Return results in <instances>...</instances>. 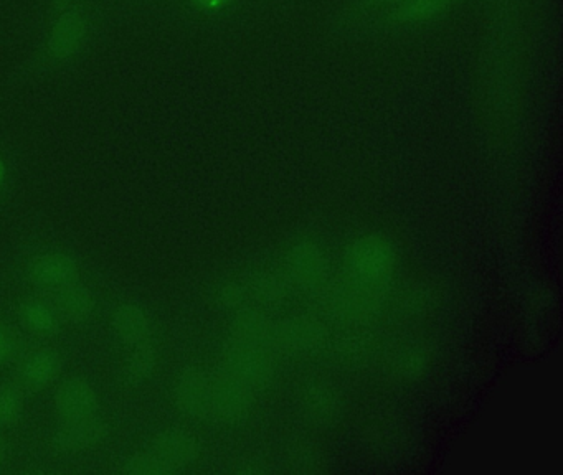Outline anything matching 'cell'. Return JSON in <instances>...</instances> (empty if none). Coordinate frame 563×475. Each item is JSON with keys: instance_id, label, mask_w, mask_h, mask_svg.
I'll list each match as a JSON object with an SVG mask.
<instances>
[{"instance_id": "obj_1", "label": "cell", "mask_w": 563, "mask_h": 475, "mask_svg": "<svg viewBox=\"0 0 563 475\" xmlns=\"http://www.w3.org/2000/svg\"><path fill=\"white\" fill-rule=\"evenodd\" d=\"M62 372V357L52 347H37L25 352L15 367V381L24 391L47 390Z\"/></svg>"}, {"instance_id": "obj_2", "label": "cell", "mask_w": 563, "mask_h": 475, "mask_svg": "<svg viewBox=\"0 0 563 475\" xmlns=\"http://www.w3.org/2000/svg\"><path fill=\"white\" fill-rule=\"evenodd\" d=\"M86 33H88V20L83 10H62V14L58 15L48 33V55L57 62H65L80 50L85 42Z\"/></svg>"}, {"instance_id": "obj_3", "label": "cell", "mask_w": 563, "mask_h": 475, "mask_svg": "<svg viewBox=\"0 0 563 475\" xmlns=\"http://www.w3.org/2000/svg\"><path fill=\"white\" fill-rule=\"evenodd\" d=\"M80 278V268L68 254L43 253L35 256L29 264V279L35 286L57 291L60 287L73 284Z\"/></svg>"}, {"instance_id": "obj_4", "label": "cell", "mask_w": 563, "mask_h": 475, "mask_svg": "<svg viewBox=\"0 0 563 475\" xmlns=\"http://www.w3.org/2000/svg\"><path fill=\"white\" fill-rule=\"evenodd\" d=\"M55 408L60 421L90 418L98 413L100 398L90 381L80 377L68 378L58 386Z\"/></svg>"}, {"instance_id": "obj_5", "label": "cell", "mask_w": 563, "mask_h": 475, "mask_svg": "<svg viewBox=\"0 0 563 475\" xmlns=\"http://www.w3.org/2000/svg\"><path fill=\"white\" fill-rule=\"evenodd\" d=\"M105 424L98 416L62 421L55 434V443L68 454L86 451L105 436Z\"/></svg>"}, {"instance_id": "obj_6", "label": "cell", "mask_w": 563, "mask_h": 475, "mask_svg": "<svg viewBox=\"0 0 563 475\" xmlns=\"http://www.w3.org/2000/svg\"><path fill=\"white\" fill-rule=\"evenodd\" d=\"M52 306L60 322L81 324L95 312L96 301L90 289L76 281L53 291Z\"/></svg>"}, {"instance_id": "obj_7", "label": "cell", "mask_w": 563, "mask_h": 475, "mask_svg": "<svg viewBox=\"0 0 563 475\" xmlns=\"http://www.w3.org/2000/svg\"><path fill=\"white\" fill-rule=\"evenodd\" d=\"M162 464L169 469V472L179 471L180 467L187 466L195 457L194 439L189 434L180 433V431H167L157 436L149 447Z\"/></svg>"}, {"instance_id": "obj_8", "label": "cell", "mask_w": 563, "mask_h": 475, "mask_svg": "<svg viewBox=\"0 0 563 475\" xmlns=\"http://www.w3.org/2000/svg\"><path fill=\"white\" fill-rule=\"evenodd\" d=\"M113 327L124 344L131 345V347L151 340V320L147 317L146 312L133 302H124L121 306L116 307L113 314Z\"/></svg>"}, {"instance_id": "obj_9", "label": "cell", "mask_w": 563, "mask_h": 475, "mask_svg": "<svg viewBox=\"0 0 563 475\" xmlns=\"http://www.w3.org/2000/svg\"><path fill=\"white\" fill-rule=\"evenodd\" d=\"M19 320L27 332L38 337H50L60 330V319L53 309L52 302L42 301L37 297L25 299L20 304Z\"/></svg>"}, {"instance_id": "obj_10", "label": "cell", "mask_w": 563, "mask_h": 475, "mask_svg": "<svg viewBox=\"0 0 563 475\" xmlns=\"http://www.w3.org/2000/svg\"><path fill=\"white\" fill-rule=\"evenodd\" d=\"M176 401L177 406L184 413L194 414V416L204 414V411L207 410V401H209L207 381L199 373H185L177 385Z\"/></svg>"}, {"instance_id": "obj_11", "label": "cell", "mask_w": 563, "mask_h": 475, "mask_svg": "<svg viewBox=\"0 0 563 475\" xmlns=\"http://www.w3.org/2000/svg\"><path fill=\"white\" fill-rule=\"evenodd\" d=\"M451 0H403L395 7V19L402 24H425L445 14Z\"/></svg>"}, {"instance_id": "obj_12", "label": "cell", "mask_w": 563, "mask_h": 475, "mask_svg": "<svg viewBox=\"0 0 563 475\" xmlns=\"http://www.w3.org/2000/svg\"><path fill=\"white\" fill-rule=\"evenodd\" d=\"M24 403V388L17 381L0 385V429H9L19 423Z\"/></svg>"}, {"instance_id": "obj_13", "label": "cell", "mask_w": 563, "mask_h": 475, "mask_svg": "<svg viewBox=\"0 0 563 475\" xmlns=\"http://www.w3.org/2000/svg\"><path fill=\"white\" fill-rule=\"evenodd\" d=\"M156 363V347L151 344V340L134 345L133 352L128 358V365H126L129 380L134 381V383L147 380L154 373Z\"/></svg>"}, {"instance_id": "obj_14", "label": "cell", "mask_w": 563, "mask_h": 475, "mask_svg": "<svg viewBox=\"0 0 563 475\" xmlns=\"http://www.w3.org/2000/svg\"><path fill=\"white\" fill-rule=\"evenodd\" d=\"M123 472L131 475H166L171 474L161 459L151 451L138 452L134 456L129 457L126 464H124Z\"/></svg>"}, {"instance_id": "obj_15", "label": "cell", "mask_w": 563, "mask_h": 475, "mask_svg": "<svg viewBox=\"0 0 563 475\" xmlns=\"http://www.w3.org/2000/svg\"><path fill=\"white\" fill-rule=\"evenodd\" d=\"M15 335L9 325L0 322V368L5 367L12 360L15 353Z\"/></svg>"}, {"instance_id": "obj_16", "label": "cell", "mask_w": 563, "mask_h": 475, "mask_svg": "<svg viewBox=\"0 0 563 475\" xmlns=\"http://www.w3.org/2000/svg\"><path fill=\"white\" fill-rule=\"evenodd\" d=\"M190 2L204 10L225 9L227 5L232 4V0H190Z\"/></svg>"}, {"instance_id": "obj_17", "label": "cell", "mask_w": 563, "mask_h": 475, "mask_svg": "<svg viewBox=\"0 0 563 475\" xmlns=\"http://www.w3.org/2000/svg\"><path fill=\"white\" fill-rule=\"evenodd\" d=\"M5 459H7V443H5V439L0 436V467L4 466Z\"/></svg>"}, {"instance_id": "obj_18", "label": "cell", "mask_w": 563, "mask_h": 475, "mask_svg": "<svg viewBox=\"0 0 563 475\" xmlns=\"http://www.w3.org/2000/svg\"><path fill=\"white\" fill-rule=\"evenodd\" d=\"M71 0H53V9L62 12V10L68 9V4Z\"/></svg>"}, {"instance_id": "obj_19", "label": "cell", "mask_w": 563, "mask_h": 475, "mask_svg": "<svg viewBox=\"0 0 563 475\" xmlns=\"http://www.w3.org/2000/svg\"><path fill=\"white\" fill-rule=\"evenodd\" d=\"M5 174H7V167H5L4 160L0 159V189L4 185Z\"/></svg>"}, {"instance_id": "obj_20", "label": "cell", "mask_w": 563, "mask_h": 475, "mask_svg": "<svg viewBox=\"0 0 563 475\" xmlns=\"http://www.w3.org/2000/svg\"><path fill=\"white\" fill-rule=\"evenodd\" d=\"M382 2H387V4L390 5H397L400 4V2H403V0H382Z\"/></svg>"}]
</instances>
